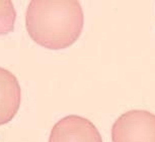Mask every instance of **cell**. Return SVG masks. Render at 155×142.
<instances>
[{
	"label": "cell",
	"instance_id": "cell-2",
	"mask_svg": "<svg viewBox=\"0 0 155 142\" xmlns=\"http://www.w3.org/2000/svg\"><path fill=\"white\" fill-rule=\"evenodd\" d=\"M113 142H155V114L134 109L120 116L112 127Z\"/></svg>",
	"mask_w": 155,
	"mask_h": 142
},
{
	"label": "cell",
	"instance_id": "cell-4",
	"mask_svg": "<svg viewBox=\"0 0 155 142\" xmlns=\"http://www.w3.org/2000/svg\"><path fill=\"white\" fill-rule=\"evenodd\" d=\"M21 100V90L17 78L6 69L0 68V125L15 117Z\"/></svg>",
	"mask_w": 155,
	"mask_h": 142
},
{
	"label": "cell",
	"instance_id": "cell-5",
	"mask_svg": "<svg viewBox=\"0 0 155 142\" xmlns=\"http://www.w3.org/2000/svg\"><path fill=\"white\" fill-rule=\"evenodd\" d=\"M16 11L12 1H0V36L14 29Z\"/></svg>",
	"mask_w": 155,
	"mask_h": 142
},
{
	"label": "cell",
	"instance_id": "cell-1",
	"mask_svg": "<svg viewBox=\"0 0 155 142\" xmlns=\"http://www.w3.org/2000/svg\"><path fill=\"white\" fill-rule=\"evenodd\" d=\"M83 24L78 1H31L25 14L31 39L52 51L71 46L81 36Z\"/></svg>",
	"mask_w": 155,
	"mask_h": 142
},
{
	"label": "cell",
	"instance_id": "cell-3",
	"mask_svg": "<svg viewBox=\"0 0 155 142\" xmlns=\"http://www.w3.org/2000/svg\"><path fill=\"white\" fill-rule=\"evenodd\" d=\"M49 142H102L98 129L79 115H68L55 124Z\"/></svg>",
	"mask_w": 155,
	"mask_h": 142
}]
</instances>
